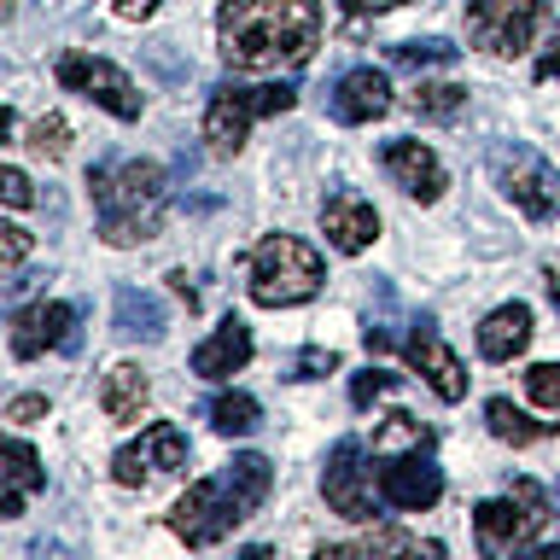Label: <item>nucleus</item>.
Instances as JSON below:
<instances>
[{
    "label": "nucleus",
    "mask_w": 560,
    "mask_h": 560,
    "mask_svg": "<svg viewBox=\"0 0 560 560\" xmlns=\"http://www.w3.org/2000/svg\"><path fill=\"white\" fill-rule=\"evenodd\" d=\"M322 42V0H222L217 47L240 77L304 65Z\"/></svg>",
    "instance_id": "f257e3e1"
},
{
    "label": "nucleus",
    "mask_w": 560,
    "mask_h": 560,
    "mask_svg": "<svg viewBox=\"0 0 560 560\" xmlns=\"http://www.w3.org/2000/svg\"><path fill=\"white\" fill-rule=\"evenodd\" d=\"M88 199H94L105 245H147V240H158V228H164L170 182L152 158H122V164L88 170Z\"/></svg>",
    "instance_id": "f03ea898"
},
{
    "label": "nucleus",
    "mask_w": 560,
    "mask_h": 560,
    "mask_svg": "<svg viewBox=\"0 0 560 560\" xmlns=\"http://www.w3.org/2000/svg\"><path fill=\"white\" fill-rule=\"evenodd\" d=\"M245 287H252V298L262 310H292V304H310L315 292H322V252L315 245H304L298 234H262L252 245V262H245Z\"/></svg>",
    "instance_id": "7ed1b4c3"
},
{
    "label": "nucleus",
    "mask_w": 560,
    "mask_h": 560,
    "mask_svg": "<svg viewBox=\"0 0 560 560\" xmlns=\"http://www.w3.org/2000/svg\"><path fill=\"white\" fill-rule=\"evenodd\" d=\"M490 175H497L502 199L532 222H549L560 210V170L525 140H497L490 147Z\"/></svg>",
    "instance_id": "20e7f679"
},
{
    "label": "nucleus",
    "mask_w": 560,
    "mask_h": 560,
    "mask_svg": "<svg viewBox=\"0 0 560 560\" xmlns=\"http://www.w3.org/2000/svg\"><path fill=\"white\" fill-rule=\"evenodd\" d=\"M549 0H467V42L490 59H520L537 42Z\"/></svg>",
    "instance_id": "39448f33"
},
{
    "label": "nucleus",
    "mask_w": 560,
    "mask_h": 560,
    "mask_svg": "<svg viewBox=\"0 0 560 560\" xmlns=\"http://www.w3.org/2000/svg\"><path fill=\"white\" fill-rule=\"evenodd\" d=\"M52 77H59L65 94H82L94 100L100 112H112L117 122H135L140 117V88L129 82V70H117L112 59H100V52L88 47H70L59 65H52Z\"/></svg>",
    "instance_id": "423d86ee"
},
{
    "label": "nucleus",
    "mask_w": 560,
    "mask_h": 560,
    "mask_svg": "<svg viewBox=\"0 0 560 560\" xmlns=\"http://www.w3.org/2000/svg\"><path fill=\"white\" fill-rule=\"evenodd\" d=\"M234 525H245V514L234 508V497H228L222 472H217V479H192L187 497L170 508V532L182 537L187 549H217Z\"/></svg>",
    "instance_id": "0eeeda50"
},
{
    "label": "nucleus",
    "mask_w": 560,
    "mask_h": 560,
    "mask_svg": "<svg viewBox=\"0 0 560 560\" xmlns=\"http://www.w3.org/2000/svg\"><path fill=\"white\" fill-rule=\"evenodd\" d=\"M374 479H368V444L362 438H339L327 450V467H322V497L339 520L350 525H368L374 520Z\"/></svg>",
    "instance_id": "6e6552de"
},
{
    "label": "nucleus",
    "mask_w": 560,
    "mask_h": 560,
    "mask_svg": "<svg viewBox=\"0 0 560 560\" xmlns=\"http://www.w3.org/2000/svg\"><path fill=\"white\" fill-rule=\"evenodd\" d=\"M262 117V88H217L205 105V122H199V135H205V152L210 158H240L245 147V135H252V122Z\"/></svg>",
    "instance_id": "1a4fd4ad"
},
{
    "label": "nucleus",
    "mask_w": 560,
    "mask_h": 560,
    "mask_svg": "<svg viewBox=\"0 0 560 560\" xmlns=\"http://www.w3.org/2000/svg\"><path fill=\"white\" fill-rule=\"evenodd\" d=\"M438 497H444V467L432 462V450L385 455V467H380V502H392L397 514H427Z\"/></svg>",
    "instance_id": "9d476101"
},
{
    "label": "nucleus",
    "mask_w": 560,
    "mask_h": 560,
    "mask_svg": "<svg viewBox=\"0 0 560 560\" xmlns=\"http://www.w3.org/2000/svg\"><path fill=\"white\" fill-rule=\"evenodd\" d=\"M402 357H409V368L432 385L438 402H462V397H467V368H462V357H455L444 339H438L432 315H420V322H415L409 345H402Z\"/></svg>",
    "instance_id": "9b49d317"
},
{
    "label": "nucleus",
    "mask_w": 560,
    "mask_h": 560,
    "mask_svg": "<svg viewBox=\"0 0 560 560\" xmlns=\"http://www.w3.org/2000/svg\"><path fill=\"white\" fill-rule=\"evenodd\" d=\"M380 164H385V175H392L415 205H438V199H444V187H450L444 158H438L427 140H385Z\"/></svg>",
    "instance_id": "f8f14e48"
},
{
    "label": "nucleus",
    "mask_w": 560,
    "mask_h": 560,
    "mask_svg": "<svg viewBox=\"0 0 560 560\" xmlns=\"http://www.w3.org/2000/svg\"><path fill=\"white\" fill-rule=\"evenodd\" d=\"M322 234H327V245L339 257H362L368 245L380 240V210H374V199H362V192H332V199H322Z\"/></svg>",
    "instance_id": "ddd939ff"
},
{
    "label": "nucleus",
    "mask_w": 560,
    "mask_h": 560,
    "mask_svg": "<svg viewBox=\"0 0 560 560\" xmlns=\"http://www.w3.org/2000/svg\"><path fill=\"white\" fill-rule=\"evenodd\" d=\"M542 525L520 508V497L508 490V497H490L472 508V537H479L485 555H514V549H532Z\"/></svg>",
    "instance_id": "4468645a"
},
{
    "label": "nucleus",
    "mask_w": 560,
    "mask_h": 560,
    "mask_svg": "<svg viewBox=\"0 0 560 560\" xmlns=\"http://www.w3.org/2000/svg\"><path fill=\"white\" fill-rule=\"evenodd\" d=\"M70 322H77V310H70L65 298H42V304L18 310L12 315V357L35 362V357H47V350L70 345Z\"/></svg>",
    "instance_id": "2eb2a0df"
},
{
    "label": "nucleus",
    "mask_w": 560,
    "mask_h": 560,
    "mask_svg": "<svg viewBox=\"0 0 560 560\" xmlns=\"http://www.w3.org/2000/svg\"><path fill=\"white\" fill-rule=\"evenodd\" d=\"M385 112H392V77H385V70L357 65L332 82V117L350 122V129H357V122H374Z\"/></svg>",
    "instance_id": "dca6fc26"
},
{
    "label": "nucleus",
    "mask_w": 560,
    "mask_h": 560,
    "mask_svg": "<svg viewBox=\"0 0 560 560\" xmlns=\"http://www.w3.org/2000/svg\"><path fill=\"white\" fill-rule=\"evenodd\" d=\"M252 350H257V345H252V327H245L240 315H228V322H222L217 332H210V339L192 345L187 368H192L199 380H234L240 368L252 362Z\"/></svg>",
    "instance_id": "f3484780"
},
{
    "label": "nucleus",
    "mask_w": 560,
    "mask_h": 560,
    "mask_svg": "<svg viewBox=\"0 0 560 560\" xmlns=\"http://www.w3.org/2000/svg\"><path fill=\"white\" fill-rule=\"evenodd\" d=\"M35 490H47L42 455H35L24 438H7V444H0V520L24 514V502L35 497Z\"/></svg>",
    "instance_id": "a211bd4d"
},
{
    "label": "nucleus",
    "mask_w": 560,
    "mask_h": 560,
    "mask_svg": "<svg viewBox=\"0 0 560 560\" xmlns=\"http://www.w3.org/2000/svg\"><path fill=\"white\" fill-rule=\"evenodd\" d=\"M525 345H532V304H497L479 322V357L485 362H514L525 357Z\"/></svg>",
    "instance_id": "6ab92c4d"
},
{
    "label": "nucleus",
    "mask_w": 560,
    "mask_h": 560,
    "mask_svg": "<svg viewBox=\"0 0 560 560\" xmlns=\"http://www.w3.org/2000/svg\"><path fill=\"white\" fill-rule=\"evenodd\" d=\"M222 485H228V497H234V508L245 520L257 514L262 502H269V490H275V467H269V455H257V450H240L234 462L222 467Z\"/></svg>",
    "instance_id": "aec40b11"
},
{
    "label": "nucleus",
    "mask_w": 560,
    "mask_h": 560,
    "mask_svg": "<svg viewBox=\"0 0 560 560\" xmlns=\"http://www.w3.org/2000/svg\"><path fill=\"white\" fill-rule=\"evenodd\" d=\"M147 397H152V380L140 374L135 362H117L100 385V409H105V420H117V427H135L140 409H147Z\"/></svg>",
    "instance_id": "412c9836"
},
{
    "label": "nucleus",
    "mask_w": 560,
    "mask_h": 560,
    "mask_svg": "<svg viewBox=\"0 0 560 560\" xmlns=\"http://www.w3.org/2000/svg\"><path fill=\"white\" fill-rule=\"evenodd\" d=\"M485 427H490V438H502V444L525 450V444H542V438L555 432V420H532L514 397H490V402H485Z\"/></svg>",
    "instance_id": "4be33fe9"
},
{
    "label": "nucleus",
    "mask_w": 560,
    "mask_h": 560,
    "mask_svg": "<svg viewBox=\"0 0 560 560\" xmlns=\"http://www.w3.org/2000/svg\"><path fill=\"white\" fill-rule=\"evenodd\" d=\"M112 327L122 332V339H164L170 315H164V304H158L152 292L122 287V292H117V310H112Z\"/></svg>",
    "instance_id": "5701e85b"
},
{
    "label": "nucleus",
    "mask_w": 560,
    "mask_h": 560,
    "mask_svg": "<svg viewBox=\"0 0 560 560\" xmlns=\"http://www.w3.org/2000/svg\"><path fill=\"white\" fill-rule=\"evenodd\" d=\"M135 450H140V462H147L152 472H187V455H192L187 432L175 427V420H152Z\"/></svg>",
    "instance_id": "b1692460"
},
{
    "label": "nucleus",
    "mask_w": 560,
    "mask_h": 560,
    "mask_svg": "<svg viewBox=\"0 0 560 560\" xmlns=\"http://www.w3.org/2000/svg\"><path fill=\"white\" fill-rule=\"evenodd\" d=\"M444 555V542H420V537H409V532H362L357 542H322V560H339V555Z\"/></svg>",
    "instance_id": "393cba45"
},
{
    "label": "nucleus",
    "mask_w": 560,
    "mask_h": 560,
    "mask_svg": "<svg viewBox=\"0 0 560 560\" xmlns=\"http://www.w3.org/2000/svg\"><path fill=\"white\" fill-rule=\"evenodd\" d=\"M409 450H432V427H420L409 409H392L374 432V455L385 462V455H409Z\"/></svg>",
    "instance_id": "a878e982"
},
{
    "label": "nucleus",
    "mask_w": 560,
    "mask_h": 560,
    "mask_svg": "<svg viewBox=\"0 0 560 560\" xmlns=\"http://www.w3.org/2000/svg\"><path fill=\"white\" fill-rule=\"evenodd\" d=\"M257 420H262V409H257V397H252V392H222L217 402H210V427H217L222 438L257 432Z\"/></svg>",
    "instance_id": "bb28decb"
},
{
    "label": "nucleus",
    "mask_w": 560,
    "mask_h": 560,
    "mask_svg": "<svg viewBox=\"0 0 560 560\" xmlns=\"http://www.w3.org/2000/svg\"><path fill=\"white\" fill-rule=\"evenodd\" d=\"M409 105H415L420 117L444 122V117H455V112H462V105H467V88H462V82H420Z\"/></svg>",
    "instance_id": "cd10ccee"
},
{
    "label": "nucleus",
    "mask_w": 560,
    "mask_h": 560,
    "mask_svg": "<svg viewBox=\"0 0 560 560\" xmlns=\"http://www.w3.org/2000/svg\"><path fill=\"white\" fill-rule=\"evenodd\" d=\"M525 397H532L537 409L560 415V362H532L525 368Z\"/></svg>",
    "instance_id": "c85d7f7f"
},
{
    "label": "nucleus",
    "mask_w": 560,
    "mask_h": 560,
    "mask_svg": "<svg viewBox=\"0 0 560 560\" xmlns=\"http://www.w3.org/2000/svg\"><path fill=\"white\" fill-rule=\"evenodd\" d=\"M397 385H402V374H392V368H362V374H350V402H357V409H368V402L392 397Z\"/></svg>",
    "instance_id": "c756f323"
},
{
    "label": "nucleus",
    "mask_w": 560,
    "mask_h": 560,
    "mask_svg": "<svg viewBox=\"0 0 560 560\" xmlns=\"http://www.w3.org/2000/svg\"><path fill=\"white\" fill-rule=\"evenodd\" d=\"M455 52L462 47H450V42H402V47H392V65L427 70V65H455Z\"/></svg>",
    "instance_id": "7c9ffc66"
},
{
    "label": "nucleus",
    "mask_w": 560,
    "mask_h": 560,
    "mask_svg": "<svg viewBox=\"0 0 560 560\" xmlns=\"http://www.w3.org/2000/svg\"><path fill=\"white\" fill-rule=\"evenodd\" d=\"M30 147L42 152V158H65V152H70V122H65L59 112L35 117V129H30Z\"/></svg>",
    "instance_id": "2f4dec72"
},
{
    "label": "nucleus",
    "mask_w": 560,
    "mask_h": 560,
    "mask_svg": "<svg viewBox=\"0 0 560 560\" xmlns=\"http://www.w3.org/2000/svg\"><path fill=\"white\" fill-rule=\"evenodd\" d=\"M30 257V228L18 222H0V275H18Z\"/></svg>",
    "instance_id": "473e14b6"
},
{
    "label": "nucleus",
    "mask_w": 560,
    "mask_h": 560,
    "mask_svg": "<svg viewBox=\"0 0 560 560\" xmlns=\"http://www.w3.org/2000/svg\"><path fill=\"white\" fill-rule=\"evenodd\" d=\"M327 374H339V357L322 350V345H310V350H298V357H292V374L287 380H327Z\"/></svg>",
    "instance_id": "72a5a7b5"
},
{
    "label": "nucleus",
    "mask_w": 560,
    "mask_h": 560,
    "mask_svg": "<svg viewBox=\"0 0 560 560\" xmlns=\"http://www.w3.org/2000/svg\"><path fill=\"white\" fill-rule=\"evenodd\" d=\"M0 420H12V427H35V420H47V397L42 392H18V397H7Z\"/></svg>",
    "instance_id": "f704fd0d"
},
{
    "label": "nucleus",
    "mask_w": 560,
    "mask_h": 560,
    "mask_svg": "<svg viewBox=\"0 0 560 560\" xmlns=\"http://www.w3.org/2000/svg\"><path fill=\"white\" fill-rule=\"evenodd\" d=\"M112 479H117L122 490H140V485L152 479V467L140 462V450L129 444V450H117V455H112Z\"/></svg>",
    "instance_id": "c9c22d12"
},
{
    "label": "nucleus",
    "mask_w": 560,
    "mask_h": 560,
    "mask_svg": "<svg viewBox=\"0 0 560 560\" xmlns=\"http://www.w3.org/2000/svg\"><path fill=\"white\" fill-rule=\"evenodd\" d=\"M0 199H7L12 210H24V205L35 199V187H30V175H24V170H18V164H7V170H0Z\"/></svg>",
    "instance_id": "e433bc0d"
},
{
    "label": "nucleus",
    "mask_w": 560,
    "mask_h": 560,
    "mask_svg": "<svg viewBox=\"0 0 560 560\" xmlns=\"http://www.w3.org/2000/svg\"><path fill=\"white\" fill-rule=\"evenodd\" d=\"M532 77H537V82H555V77H560V30L549 35V47L532 59Z\"/></svg>",
    "instance_id": "4c0bfd02"
},
{
    "label": "nucleus",
    "mask_w": 560,
    "mask_h": 560,
    "mask_svg": "<svg viewBox=\"0 0 560 560\" xmlns=\"http://www.w3.org/2000/svg\"><path fill=\"white\" fill-rule=\"evenodd\" d=\"M339 7H345L350 18H380V12H397L402 0H339Z\"/></svg>",
    "instance_id": "58836bf2"
},
{
    "label": "nucleus",
    "mask_w": 560,
    "mask_h": 560,
    "mask_svg": "<svg viewBox=\"0 0 560 560\" xmlns=\"http://www.w3.org/2000/svg\"><path fill=\"white\" fill-rule=\"evenodd\" d=\"M152 12H158V0H117L122 24H140V18H152Z\"/></svg>",
    "instance_id": "ea45409f"
},
{
    "label": "nucleus",
    "mask_w": 560,
    "mask_h": 560,
    "mask_svg": "<svg viewBox=\"0 0 560 560\" xmlns=\"http://www.w3.org/2000/svg\"><path fill=\"white\" fill-rule=\"evenodd\" d=\"M170 292H175V298H182V304H187V310H199V292H192V287H187V269H175V275H170Z\"/></svg>",
    "instance_id": "a19ab883"
},
{
    "label": "nucleus",
    "mask_w": 560,
    "mask_h": 560,
    "mask_svg": "<svg viewBox=\"0 0 560 560\" xmlns=\"http://www.w3.org/2000/svg\"><path fill=\"white\" fill-rule=\"evenodd\" d=\"M542 280H549V304L560 310V262H549V269H542Z\"/></svg>",
    "instance_id": "79ce46f5"
}]
</instances>
